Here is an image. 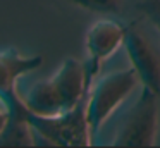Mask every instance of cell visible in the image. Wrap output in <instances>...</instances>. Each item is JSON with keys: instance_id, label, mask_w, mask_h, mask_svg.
<instances>
[{"instance_id": "obj_8", "label": "cell", "mask_w": 160, "mask_h": 148, "mask_svg": "<svg viewBox=\"0 0 160 148\" xmlns=\"http://www.w3.org/2000/svg\"><path fill=\"white\" fill-rule=\"evenodd\" d=\"M64 2L102 16H117L124 9V0H64Z\"/></svg>"}, {"instance_id": "obj_6", "label": "cell", "mask_w": 160, "mask_h": 148, "mask_svg": "<svg viewBox=\"0 0 160 148\" xmlns=\"http://www.w3.org/2000/svg\"><path fill=\"white\" fill-rule=\"evenodd\" d=\"M124 47L141 86L160 96V55L136 23L126 26Z\"/></svg>"}, {"instance_id": "obj_2", "label": "cell", "mask_w": 160, "mask_h": 148, "mask_svg": "<svg viewBox=\"0 0 160 148\" xmlns=\"http://www.w3.org/2000/svg\"><path fill=\"white\" fill-rule=\"evenodd\" d=\"M88 95L74 109L59 115H38L26 109L24 117L33 127L35 136H42L47 145L60 146H88L91 145V133L86 120Z\"/></svg>"}, {"instance_id": "obj_3", "label": "cell", "mask_w": 160, "mask_h": 148, "mask_svg": "<svg viewBox=\"0 0 160 148\" xmlns=\"http://www.w3.org/2000/svg\"><path fill=\"white\" fill-rule=\"evenodd\" d=\"M138 84L139 79L132 67L107 74L91 84L86 100V120L91 136L100 131L105 120L126 102Z\"/></svg>"}, {"instance_id": "obj_1", "label": "cell", "mask_w": 160, "mask_h": 148, "mask_svg": "<svg viewBox=\"0 0 160 148\" xmlns=\"http://www.w3.org/2000/svg\"><path fill=\"white\" fill-rule=\"evenodd\" d=\"M91 86L86 81L84 62L66 59L48 79L38 81L21 95L24 107L38 115H59L74 109Z\"/></svg>"}, {"instance_id": "obj_9", "label": "cell", "mask_w": 160, "mask_h": 148, "mask_svg": "<svg viewBox=\"0 0 160 148\" xmlns=\"http://www.w3.org/2000/svg\"><path fill=\"white\" fill-rule=\"evenodd\" d=\"M138 9L148 17V21L160 34V0H141L138 3Z\"/></svg>"}, {"instance_id": "obj_4", "label": "cell", "mask_w": 160, "mask_h": 148, "mask_svg": "<svg viewBox=\"0 0 160 148\" xmlns=\"http://www.w3.org/2000/svg\"><path fill=\"white\" fill-rule=\"evenodd\" d=\"M158 117L160 96L141 88L112 143L115 146H153L158 133Z\"/></svg>"}, {"instance_id": "obj_7", "label": "cell", "mask_w": 160, "mask_h": 148, "mask_svg": "<svg viewBox=\"0 0 160 148\" xmlns=\"http://www.w3.org/2000/svg\"><path fill=\"white\" fill-rule=\"evenodd\" d=\"M43 59L40 55H21L18 50L0 52V98L7 103L19 98L16 89V81L21 76L35 71L42 65Z\"/></svg>"}, {"instance_id": "obj_10", "label": "cell", "mask_w": 160, "mask_h": 148, "mask_svg": "<svg viewBox=\"0 0 160 148\" xmlns=\"http://www.w3.org/2000/svg\"><path fill=\"white\" fill-rule=\"evenodd\" d=\"M9 117H11V109H9V103L4 98H0V134L5 129L9 122Z\"/></svg>"}, {"instance_id": "obj_5", "label": "cell", "mask_w": 160, "mask_h": 148, "mask_svg": "<svg viewBox=\"0 0 160 148\" xmlns=\"http://www.w3.org/2000/svg\"><path fill=\"white\" fill-rule=\"evenodd\" d=\"M126 28L112 19H100L86 33V52L88 59L84 62L88 84H93L95 78L102 69V64L124 45Z\"/></svg>"}]
</instances>
